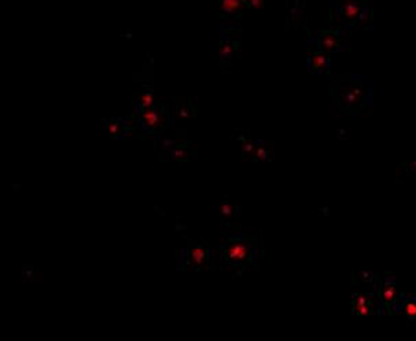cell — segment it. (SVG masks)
<instances>
[{"label": "cell", "mask_w": 416, "mask_h": 341, "mask_svg": "<svg viewBox=\"0 0 416 341\" xmlns=\"http://www.w3.org/2000/svg\"><path fill=\"white\" fill-rule=\"evenodd\" d=\"M241 7V0H221V8L223 11L228 12H235Z\"/></svg>", "instance_id": "obj_11"}, {"label": "cell", "mask_w": 416, "mask_h": 341, "mask_svg": "<svg viewBox=\"0 0 416 341\" xmlns=\"http://www.w3.org/2000/svg\"><path fill=\"white\" fill-rule=\"evenodd\" d=\"M241 1H249L250 7L253 8H260L264 6V0H241Z\"/></svg>", "instance_id": "obj_13"}, {"label": "cell", "mask_w": 416, "mask_h": 341, "mask_svg": "<svg viewBox=\"0 0 416 341\" xmlns=\"http://www.w3.org/2000/svg\"><path fill=\"white\" fill-rule=\"evenodd\" d=\"M206 259V251L203 248H195L191 251V263L202 265Z\"/></svg>", "instance_id": "obj_10"}, {"label": "cell", "mask_w": 416, "mask_h": 341, "mask_svg": "<svg viewBox=\"0 0 416 341\" xmlns=\"http://www.w3.org/2000/svg\"><path fill=\"white\" fill-rule=\"evenodd\" d=\"M401 311L410 321H416V296L401 297Z\"/></svg>", "instance_id": "obj_8"}, {"label": "cell", "mask_w": 416, "mask_h": 341, "mask_svg": "<svg viewBox=\"0 0 416 341\" xmlns=\"http://www.w3.org/2000/svg\"><path fill=\"white\" fill-rule=\"evenodd\" d=\"M353 300H354V304H353V311H354V314L367 315V314L370 312L371 297H368V296L365 295L354 296Z\"/></svg>", "instance_id": "obj_7"}, {"label": "cell", "mask_w": 416, "mask_h": 341, "mask_svg": "<svg viewBox=\"0 0 416 341\" xmlns=\"http://www.w3.org/2000/svg\"><path fill=\"white\" fill-rule=\"evenodd\" d=\"M331 96L342 111L353 116L360 115L374 106V78L358 73L334 75Z\"/></svg>", "instance_id": "obj_1"}, {"label": "cell", "mask_w": 416, "mask_h": 341, "mask_svg": "<svg viewBox=\"0 0 416 341\" xmlns=\"http://www.w3.org/2000/svg\"><path fill=\"white\" fill-rule=\"evenodd\" d=\"M140 103H142V107L143 109H150L151 106H153V95L151 93H145V95H142V99H140Z\"/></svg>", "instance_id": "obj_12"}, {"label": "cell", "mask_w": 416, "mask_h": 341, "mask_svg": "<svg viewBox=\"0 0 416 341\" xmlns=\"http://www.w3.org/2000/svg\"><path fill=\"white\" fill-rule=\"evenodd\" d=\"M118 130H120V126H118L117 123H110V125H109V132H110V133L116 134Z\"/></svg>", "instance_id": "obj_15"}, {"label": "cell", "mask_w": 416, "mask_h": 341, "mask_svg": "<svg viewBox=\"0 0 416 341\" xmlns=\"http://www.w3.org/2000/svg\"><path fill=\"white\" fill-rule=\"evenodd\" d=\"M345 30H322L313 37L311 43L320 52L331 54V52H343L346 48L345 43Z\"/></svg>", "instance_id": "obj_3"}, {"label": "cell", "mask_w": 416, "mask_h": 341, "mask_svg": "<svg viewBox=\"0 0 416 341\" xmlns=\"http://www.w3.org/2000/svg\"><path fill=\"white\" fill-rule=\"evenodd\" d=\"M330 64H331L330 57L327 54H324V52H313L308 58V67L315 74H324V73H327L330 70Z\"/></svg>", "instance_id": "obj_5"}, {"label": "cell", "mask_w": 416, "mask_h": 341, "mask_svg": "<svg viewBox=\"0 0 416 341\" xmlns=\"http://www.w3.org/2000/svg\"><path fill=\"white\" fill-rule=\"evenodd\" d=\"M331 21L347 32L353 26L365 22L371 15L367 0H331Z\"/></svg>", "instance_id": "obj_2"}, {"label": "cell", "mask_w": 416, "mask_h": 341, "mask_svg": "<svg viewBox=\"0 0 416 341\" xmlns=\"http://www.w3.org/2000/svg\"><path fill=\"white\" fill-rule=\"evenodd\" d=\"M161 118L156 110H146L143 113V123L147 129H154L157 125H160Z\"/></svg>", "instance_id": "obj_9"}, {"label": "cell", "mask_w": 416, "mask_h": 341, "mask_svg": "<svg viewBox=\"0 0 416 341\" xmlns=\"http://www.w3.org/2000/svg\"><path fill=\"white\" fill-rule=\"evenodd\" d=\"M381 297L386 306L394 307V312L401 311V303H399V296L396 292V280L393 277H387L383 281Z\"/></svg>", "instance_id": "obj_4"}, {"label": "cell", "mask_w": 416, "mask_h": 341, "mask_svg": "<svg viewBox=\"0 0 416 341\" xmlns=\"http://www.w3.org/2000/svg\"><path fill=\"white\" fill-rule=\"evenodd\" d=\"M230 54H231V47H230V44H224L223 48H221V55H223V58L228 57Z\"/></svg>", "instance_id": "obj_14"}, {"label": "cell", "mask_w": 416, "mask_h": 341, "mask_svg": "<svg viewBox=\"0 0 416 341\" xmlns=\"http://www.w3.org/2000/svg\"><path fill=\"white\" fill-rule=\"evenodd\" d=\"M226 259L231 262H242L248 258L249 255V244L245 241H235L231 245H228L226 249Z\"/></svg>", "instance_id": "obj_6"}]
</instances>
